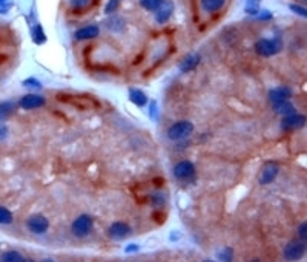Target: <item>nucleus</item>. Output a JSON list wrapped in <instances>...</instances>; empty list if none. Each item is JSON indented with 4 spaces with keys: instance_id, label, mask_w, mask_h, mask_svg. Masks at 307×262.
<instances>
[{
    "instance_id": "2f4dec72",
    "label": "nucleus",
    "mask_w": 307,
    "mask_h": 262,
    "mask_svg": "<svg viewBox=\"0 0 307 262\" xmlns=\"http://www.w3.org/2000/svg\"><path fill=\"white\" fill-rule=\"evenodd\" d=\"M71 3L75 8H85L89 3V0H71Z\"/></svg>"
},
{
    "instance_id": "20e7f679",
    "label": "nucleus",
    "mask_w": 307,
    "mask_h": 262,
    "mask_svg": "<svg viewBox=\"0 0 307 262\" xmlns=\"http://www.w3.org/2000/svg\"><path fill=\"white\" fill-rule=\"evenodd\" d=\"M26 227L28 230L34 235H43L47 233L49 229V221L47 216L43 215H31L29 218L26 219Z\"/></svg>"
},
{
    "instance_id": "423d86ee",
    "label": "nucleus",
    "mask_w": 307,
    "mask_h": 262,
    "mask_svg": "<svg viewBox=\"0 0 307 262\" xmlns=\"http://www.w3.org/2000/svg\"><path fill=\"white\" fill-rule=\"evenodd\" d=\"M45 103H47V100H45V97L40 94H26L19 100V106L25 110L39 109V108L45 106Z\"/></svg>"
},
{
    "instance_id": "1a4fd4ad",
    "label": "nucleus",
    "mask_w": 307,
    "mask_h": 262,
    "mask_svg": "<svg viewBox=\"0 0 307 262\" xmlns=\"http://www.w3.org/2000/svg\"><path fill=\"white\" fill-rule=\"evenodd\" d=\"M290 97H292V89H289L287 86L275 87L269 92V100H270L272 105L283 103V101H289Z\"/></svg>"
},
{
    "instance_id": "5701e85b",
    "label": "nucleus",
    "mask_w": 307,
    "mask_h": 262,
    "mask_svg": "<svg viewBox=\"0 0 307 262\" xmlns=\"http://www.w3.org/2000/svg\"><path fill=\"white\" fill-rule=\"evenodd\" d=\"M246 13L257 16L260 13V0H247L246 2Z\"/></svg>"
},
{
    "instance_id": "7c9ffc66",
    "label": "nucleus",
    "mask_w": 307,
    "mask_h": 262,
    "mask_svg": "<svg viewBox=\"0 0 307 262\" xmlns=\"http://www.w3.org/2000/svg\"><path fill=\"white\" fill-rule=\"evenodd\" d=\"M289 8L293 11V13H297V14H300V16H303V17H306V16H307L306 9H304L303 6H298V5H290Z\"/></svg>"
},
{
    "instance_id": "c756f323",
    "label": "nucleus",
    "mask_w": 307,
    "mask_h": 262,
    "mask_svg": "<svg viewBox=\"0 0 307 262\" xmlns=\"http://www.w3.org/2000/svg\"><path fill=\"white\" fill-rule=\"evenodd\" d=\"M257 19L258 20H272V13H269L267 9H263L261 13L257 14Z\"/></svg>"
},
{
    "instance_id": "9b49d317",
    "label": "nucleus",
    "mask_w": 307,
    "mask_h": 262,
    "mask_svg": "<svg viewBox=\"0 0 307 262\" xmlns=\"http://www.w3.org/2000/svg\"><path fill=\"white\" fill-rule=\"evenodd\" d=\"M108 233H109V236H111L112 239H124V238H126V236L131 233V227H129L126 222L117 221V222L111 224Z\"/></svg>"
},
{
    "instance_id": "9d476101",
    "label": "nucleus",
    "mask_w": 307,
    "mask_h": 262,
    "mask_svg": "<svg viewBox=\"0 0 307 262\" xmlns=\"http://www.w3.org/2000/svg\"><path fill=\"white\" fill-rule=\"evenodd\" d=\"M172 13H174L172 0H163V3L155 11V20L158 22V23H166V22L170 19V16H172Z\"/></svg>"
},
{
    "instance_id": "4c0bfd02",
    "label": "nucleus",
    "mask_w": 307,
    "mask_h": 262,
    "mask_svg": "<svg viewBox=\"0 0 307 262\" xmlns=\"http://www.w3.org/2000/svg\"><path fill=\"white\" fill-rule=\"evenodd\" d=\"M251 262H260L258 259H254V261H251Z\"/></svg>"
},
{
    "instance_id": "f257e3e1",
    "label": "nucleus",
    "mask_w": 307,
    "mask_h": 262,
    "mask_svg": "<svg viewBox=\"0 0 307 262\" xmlns=\"http://www.w3.org/2000/svg\"><path fill=\"white\" fill-rule=\"evenodd\" d=\"M283 49V42L280 37L261 39L255 43V52L261 57H272Z\"/></svg>"
},
{
    "instance_id": "a211bd4d",
    "label": "nucleus",
    "mask_w": 307,
    "mask_h": 262,
    "mask_svg": "<svg viewBox=\"0 0 307 262\" xmlns=\"http://www.w3.org/2000/svg\"><path fill=\"white\" fill-rule=\"evenodd\" d=\"M272 106H274V110L283 117H289V115H293L295 113V106L290 103V101H283V103H277V105H272Z\"/></svg>"
},
{
    "instance_id": "f8f14e48",
    "label": "nucleus",
    "mask_w": 307,
    "mask_h": 262,
    "mask_svg": "<svg viewBox=\"0 0 307 262\" xmlns=\"http://www.w3.org/2000/svg\"><path fill=\"white\" fill-rule=\"evenodd\" d=\"M278 170H280V169H278V164H275V163H267V164L263 167V170H261L260 184H263V186L270 184L272 181H274V179L277 178Z\"/></svg>"
},
{
    "instance_id": "58836bf2",
    "label": "nucleus",
    "mask_w": 307,
    "mask_h": 262,
    "mask_svg": "<svg viewBox=\"0 0 307 262\" xmlns=\"http://www.w3.org/2000/svg\"><path fill=\"white\" fill-rule=\"evenodd\" d=\"M204 262H213V261H204Z\"/></svg>"
},
{
    "instance_id": "393cba45",
    "label": "nucleus",
    "mask_w": 307,
    "mask_h": 262,
    "mask_svg": "<svg viewBox=\"0 0 307 262\" xmlns=\"http://www.w3.org/2000/svg\"><path fill=\"white\" fill-rule=\"evenodd\" d=\"M13 5V0H0V14H6Z\"/></svg>"
},
{
    "instance_id": "473e14b6",
    "label": "nucleus",
    "mask_w": 307,
    "mask_h": 262,
    "mask_svg": "<svg viewBox=\"0 0 307 262\" xmlns=\"http://www.w3.org/2000/svg\"><path fill=\"white\" fill-rule=\"evenodd\" d=\"M8 136V128L6 126H0V143H2Z\"/></svg>"
},
{
    "instance_id": "4be33fe9",
    "label": "nucleus",
    "mask_w": 307,
    "mask_h": 262,
    "mask_svg": "<svg viewBox=\"0 0 307 262\" xmlns=\"http://www.w3.org/2000/svg\"><path fill=\"white\" fill-rule=\"evenodd\" d=\"M13 219H14V216L11 213V210L0 206V225H8L13 222Z\"/></svg>"
},
{
    "instance_id": "72a5a7b5",
    "label": "nucleus",
    "mask_w": 307,
    "mask_h": 262,
    "mask_svg": "<svg viewBox=\"0 0 307 262\" xmlns=\"http://www.w3.org/2000/svg\"><path fill=\"white\" fill-rule=\"evenodd\" d=\"M139 245H135V244H131V245H128L126 248H124V252L126 253H134V252H139Z\"/></svg>"
},
{
    "instance_id": "ddd939ff",
    "label": "nucleus",
    "mask_w": 307,
    "mask_h": 262,
    "mask_svg": "<svg viewBox=\"0 0 307 262\" xmlns=\"http://www.w3.org/2000/svg\"><path fill=\"white\" fill-rule=\"evenodd\" d=\"M100 34V29L97 25H88V26H83L80 29L75 31V39L77 40H91V39H95Z\"/></svg>"
},
{
    "instance_id": "cd10ccee",
    "label": "nucleus",
    "mask_w": 307,
    "mask_h": 262,
    "mask_svg": "<svg viewBox=\"0 0 307 262\" xmlns=\"http://www.w3.org/2000/svg\"><path fill=\"white\" fill-rule=\"evenodd\" d=\"M163 202H165V196L160 195V193H154V196H152V204L157 207H160L163 206Z\"/></svg>"
},
{
    "instance_id": "a878e982",
    "label": "nucleus",
    "mask_w": 307,
    "mask_h": 262,
    "mask_svg": "<svg viewBox=\"0 0 307 262\" xmlns=\"http://www.w3.org/2000/svg\"><path fill=\"white\" fill-rule=\"evenodd\" d=\"M24 86L25 87H36V89H40L42 87V83L39 82L37 78H26L24 82Z\"/></svg>"
},
{
    "instance_id": "c85d7f7f",
    "label": "nucleus",
    "mask_w": 307,
    "mask_h": 262,
    "mask_svg": "<svg viewBox=\"0 0 307 262\" xmlns=\"http://www.w3.org/2000/svg\"><path fill=\"white\" fill-rule=\"evenodd\" d=\"M306 229H307V224L303 222L300 227H298V235H300V241H304L306 242V238H307V233H306Z\"/></svg>"
},
{
    "instance_id": "e433bc0d",
    "label": "nucleus",
    "mask_w": 307,
    "mask_h": 262,
    "mask_svg": "<svg viewBox=\"0 0 307 262\" xmlns=\"http://www.w3.org/2000/svg\"><path fill=\"white\" fill-rule=\"evenodd\" d=\"M25 262H34L32 259H25Z\"/></svg>"
},
{
    "instance_id": "f03ea898",
    "label": "nucleus",
    "mask_w": 307,
    "mask_h": 262,
    "mask_svg": "<svg viewBox=\"0 0 307 262\" xmlns=\"http://www.w3.org/2000/svg\"><path fill=\"white\" fill-rule=\"evenodd\" d=\"M192 132H194V124L190 121H178L167 129V138L172 141H180L188 138Z\"/></svg>"
},
{
    "instance_id": "f3484780",
    "label": "nucleus",
    "mask_w": 307,
    "mask_h": 262,
    "mask_svg": "<svg viewBox=\"0 0 307 262\" xmlns=\"http://www.w3.org/2000/svg\"><path fill=\"white\" fill-rule=\"evenodd\" d=\"M226 5V0H201V6L206 13H217Z\"/></svg>"
},
{
    "instance_id": "7ed1b4c3",
    "label": "nucleus",
    "mask_w": 307,
    "mask_h": 262,
    "mask_svg": "<svg viewBox=\"0 0 307 262\" xmlns=\"http://www.w3.org/2000/svg\"><path fill=\"white\" fill-rule=\"evenodd\" d=\"M93 227H94L93 216H89V215H80L72 222L71 230H72V235L77 236V238H86L91 233V230H93Z\"/></svg>"
},
{
    "instance_id": "dca6fc26",
    "label": "nucleus",
    "mask_w": 307,
    "mask_h": 262,
    "mask_svg": "<svg viewBox=\"0 0 307 262\" xmlns=\"http://www.w3.org/2000/svg\"><path fill=\"white\" fill-rule=\"evenodd\" d=\"M16 112V105L13 101H0V123L6 121Z\"/></svg>"
},
{
    "instance_id": "b1692460",
    "label": "nucleus",
    "mask_w": 307,
    "mask_h": 262,
    "mask_svg": "<svg viewBox=\"0 0 307 262\" xmlns=\"http://www.w3.org/2000/svg\"><path fill=\"white\" fill-rule=\"evenodd\" d=\"M220 259L223 261V262H232V259H234V252H232V248L231 247H226V248H223V252H220Z\"/></svg>"
},
{
    "instance_id": "412c9836",
    "label": "nucleus",
    "mask_w": 307,
    "mask_h": 262,
    "mask_svg": "<svg viewBox=\"0 0 307 262\" xmlns=\"http://www.w3.org/2000/svg\"><path fill=\"white\" fill-rule=\"evenodd\" d=\"M162 3H163V0H140L142 8H144L146 11H151V13H155Z\"/></svg>"
},
{
    "instance_id": "39448f33",
    "label": "nucleus",
    "mask_w": 307,
    "mask_h": 262,
    "mask_svg": "<svg viewBox=\"0 0 307 262\" xmlns=\"http://www.w3.org/2000/svg\"><path fill=\"white\" fill-rule=\"evenodd\" d=\"M306 253V242L304 241H290L286 247H284V259L289 262H297L300 261Z\"/></svg>"
},
{
    "instance_id": "6e6552de",
    "label": "nucleus",
    "mask_w": 307,
    "mask_h": 262,
    "mask_svg": "<svg viewBox=\"0 0 307 262\" xmlns=\"http://www.w3.org/2000/svg\"><path fill=\"white\" fill-rule=\"evenodd\" d=\"M306 123V117L304 115H297V113H293V115H289V117H283L281 120V129L286 131V132H290V131H295V129H301Z\"/></svg>"
},
{
    "instance_id": "2eb2a0df",
    "label": "nucleus",
    "mask_w": 307,
    "mask_h": 262,
    "mask_svg": "<svg viewBox=\"0 0 307 262\" xmlns=\"http://www.w3.org/2000/svg\"><path fill=\"white\" fill-rule=\"evenodd\" d=\"M200 63V55L198 54H192V55H188L186 59L181 62L180 65V69L183 72H189V71H194L195 67L198 66Z\"/></svg>"
},
{
    "instance_id": "0eeeda50",
    "label": "nucleus",
    "mask_w": 307,
    "mask_h": 262,
    "mask_svg": "<svg viewBox=\"0 0 307 262\" xmlns=\"http://www.w3.org/2000/svg\"><path fill=\"white\" fill-rule=\"evenodd\" d=\"M194 175H195V166H194V163L188 161V159L180 161L174 167V176L177 179L185 181V179H189L190 176H194Z\"/></svg>"
},
{
    "instance_id": "f704fd0d",
    "label": "nucleus",
    "mask_w": 307,
    "mask_h": 262,
    "mask_svg": "<svg viewBox=\"0 0 307 262\" xmlns=\"http://www.w3.org/2000/svg\"><path fill=\"white\" fill-rule=\"evenodd\" d=\"M177 238H180V235H177V233H172V236H170V239H172V241H174V239H177Z\"/></svg>"
},
{
    "instance_id": "4468645a",
    "label": "nucleus",
    "mask_w": 307,
    "mask_h": 262,
    "mask_svg": "<svg viewBox=\"0 0 307 262\" xmlns=\"http://www.w3.org/2000/svg\"><path fill=\"white\" fill-rule=\"evenodd\" d=\"M129 98H131L132 103H134L135 106H139V108H143V106L147 103V97H146V94L143 92L142 89L131 87V89H129Z\"/></svg>"
},
{
    "instance_id": "c9c22d12",
    "label": "nucleus",
    "mask_w": 307,
    "mask_h": 262,
    "mask_svg": "<svg viewBox=\"0 0 307 262\" xmlns=\"http://www.w3.org/2000/svg\"><path fill=\"white\" fill-rule=\"evenodd\" d=\"M42 262H55V261H52V259H43Z\"/></svg>"
},
{
    "instance_id": "aec40b11",
    "label": "nucleus",
    "mask_w": 307,
    "mask_h": 262,
    "mask_svg": "<svg viewBox=\"0 0 307 262\" xmlns=\"http://www.w3.org/2000/svg\"><path fill=\"white\" fill-rule=\"evenodd\" d=\"M31 39L36 44H43L47 42V36H45V31L42 28V25H34L32 29H31Z\"/></svg>"
},
{
    "instance_id": "6ab92c4d",
    "label": "nucleus",
    "mask_w": 307,
    "mask_h": 262,
    "mask_svg": "<svg viewBox=\"0 0 307 262\" xmlns=\"http://www.w3.org/2000/svg\"><path fill=\"white\" fill-rule=\"evenodd\" d=\"M0 262H25V258L20 252H16V250H8V252L0 255Z\"/></svg>"
},
{
    "instance_id": "bb28decb",
    "label": "nucleus",
    "mask_w": 307,
    "mask_h": 262,
    "mask_svg": "<svg viewBox=\"0 0 307 262\" xmlns=\"http://www.w3.org/2000/svg\"><path fill=\"white\" fill-rule=\"evenodd\" d=\"M118 8V0H109V2H108V5H106V13L108 14H112L114 13V11H116Z\"/></svg>"
}]
</instances>
